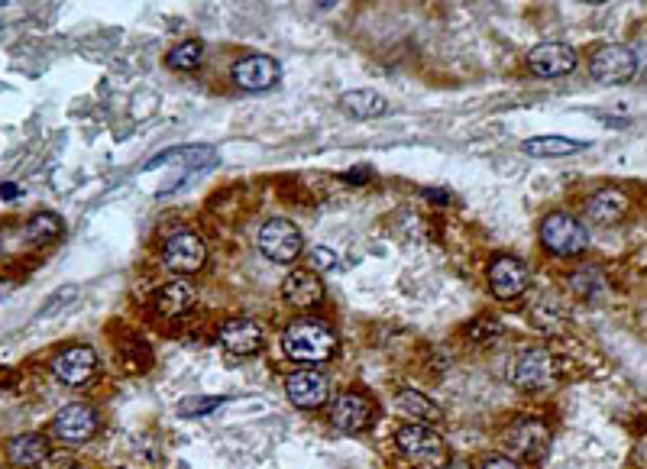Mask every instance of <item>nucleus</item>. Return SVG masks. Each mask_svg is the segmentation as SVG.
Segmentation results:
<instances>
[{"label":"nucleus","instance_id":"f03ea898","mask_svg":"<svg viewBox=\"0 0 647 469\" xmlns=\"http://www.w3.org/2000/svg\"><path fill=\"white\" fill-rule=\"evenodd\" d=\"M541 243L554 256H580L589 243V233L580 217L567 211H554L541 220Z\"/></svg>","mask_w":647,"mask_h":469},{"label":"nucleus","instance_id":"9b49d317","mask_svg":"<svg viewBox=\"0 0 647 469\" xmlns=\"http://www.w3.org/2000/svg\"><path fill=\"white\" fill-rule=\"evenodd\" d=\"M285 395L295 408H321L330 398V382L324 372L314 369H298L285 379Z\"/></svg>","mask_w":647,"mask_h":469},{"label":"nucleus","instance_id":"423d86ee","mask_svg":"<svg viewBox=\"0 0 647 469\" xmlns=\"http://www.w3.org/2000/svg\"><path fill=\"white\" fill-rule=\"evenodd\" d=\"M395 444L411 463H428V466H437L447 453L444 437L431 431L428 424H405L402 431L395 434Z\"/></svg>","mask_w":647,"mask_h":469},{"label":"nucleus","instance_id":"f704fd0d","mask_svg":"<svg viewBox=\"0 0 647 469\" xmlns=\"http://www.w3.org/2000/svg\"><path fill=\"white\" fill-rule=\"evenodd\" d=\"M635 463H638L641 469H647V440H641V447H638V453H635Z\"/></svg>","mask_w":647,"mask_h":469},{"label":"nucleus","instance_id":"aec40b11","mask_svg":"<svg viewBox=\"0 0 647 469\" xmlns=\"http://www.w3.org/2000/svg\"><path fill=\"white\" fill-rule=\"evenodd\" d=\"M340 110L353 120H373V117H382L389 104H385L382 94L369 91V88H360V91H347L340 98Z\"/></svg>","mask_w":647,"mask_h":469},{"label":"nucleus","instance_id":"72a5a7b5","mask_svg":"<svg viewBox=\"0 0 647 469\" xmlns=\"http://www.w3.org/2000/svg\"><path fill=\"white\" fill-rule=\"evenodd\" d=\"M366 178H369V169H360V172H347V175H343V182L360 185V182H366Z\"/></svg>","mask_w":647,"mask_h":469},{"label":"nucleus","instance_id":"9d476101","mask_svg":"<svg viewBox=\"0 0 647 469\" xmlns=\"http://www.w3.org/2000/svg\"><path fill=\"white\" fill-rule=\"evenodd\" d=\"M279 78H282V65L269 59V55H243L233 65V81L243 91H269L279 85Z\"/></svg>","mask_w":647,"mask_h":469},{"label":"nucleus","instance_id":"2eb2a0df","mask_svg":"<svg viewBox=\"0 0 647 469\" xmlns=\"http://www.w3.org/2000/svg\"><path fill=\"white\" fill-rule=\"evenodd\" d=\"M98 369V353L91 347H68L52 360V376L65 385H85Z\"/></svg>","mask_w":647,"mask_h":469},{"label":"nucleus","instance_id":"4be33fe9","mask_svg":"<svg viewBox=\"0 0 647 469\" xmlns=\"http://www.w3.org/2000/svg\"><path fill=\"white\" fill-rule=\"evenodd\" d=\"M586 143L580 140H570V136H531V140L521 143L528 156L534 159H557V156H573L580 153Z\"/></svg>","mask_w":647,"mask_h":469},{"label":"nucleus","instance_id":"4468645a","mask_svg":"<svg viewBox=\"0 0 647 469\" xmlns=\"http://www.w3.org/2000/svg\"><path fill=\"white\" fill-rule=\"evenodd\" d=\"M528 68L541 78H563L576 68V52L567 43H541L528 52Z\"/></svg>","mask_w":647,"mask_h":469},{"label":"nucleus","instance_id":"a878e982","mask_svg":"<svg viewBox=\"0 0 647 469\" xmlns=\"http://www.w3.org/2000/svg\"><path fill=\"white\" fill-rule=\"evenodd\" d=\"M531 324L538 327V330H557L563 324V308L557 305V301H541V305H534L531 308Z\"/></svg>","mask_w":647,"mask_h":469},{"label":"nucleus","instance_id":"7ed1b4c3","mask_svg":"<svg viewBox=\"0 0 647 469\" xmlns=\"http://www.w3.org/2000/svg\"><path fill=\"white\" fill-rule=\"evenodd\" d=\"M256 243H259V253L272 262H282V266L285 262H295L301 256V250H305V237H301V230L292 224V220H282V217L266 220Z\"/></svg>","mask_w":647,"mask_h":469},{"label":"nucleus","instance_id":"2f4dec72","mask_svg":"<svg viewBox=\"0 0 647 469\" xmlns=\"http://www.w3.org/2000/svg\"><path fill=\"white\" fill-rule=\"evenodd\" d=\"M483 469H521L512 457H492L483 463Z\"/></svg>","mask_w":647,"mask_h":469},{"label":"nucleus","instance_id":"f3484780","mask_svg":"<svg viewBox=\"0 0 647 469\" xmlns=\"http://www.w3.org/2000/svg\"><path fill=\"white\" fill-rule=\"evenodd\" d=\"M282 295L285 301L292 308L298 311H305V308H314V305H321V298H324V285L321 279L314 272L308 269H295V272H288V279L282 282Z\"/></svg>","mask_w":647,"mask_h":469},{"label":"nucleus","instance_id":"393cba45","mask_svg":"<svg viewBox=\"0 0 647 469\" xmlns=\"http://www.w3.org/2000/svg\"><path fill=\"white\" fill-rule=\"evenodd\" d=\"M201 52H204V46L198 43V39H188V43H178L165 62H169V68H175V72H191V68L201 65Z\"/></svg>","mask_w":647,"mask_h":469},{"label":"nucleus","instance_id":"dca6fc26","mask_svg":"<svg viewBox=\"0 0 647 469\" xmlns=\"http://www.w3.org/2000/svg\"><path fill=\"white\" fill-rule=\"evenodd\" d=\"M220 347L233 356H253L263 350V327L250 321V317H230L220 327Z\"/></svg>","mask_w":647,"mask_h":469},{"label":"nucleus","instance_id":"e433bc0d","mask_svg":"<svg viewBox=\"0 0 647 469\" xmlns=\"http://www.w3.org/2000/svg\"><path fill=\"white\" fill-rule=\"evenodd\" d=\"M424 198H431V201H447L444 191H424Z\"/></svg>","mask_w":647,"mask_h":469},{"label":"nucleus","instance_id":"1a4fd4ad","mask_svg":"<svg viewBox=\"0 0 647 469\" xmlns=\"http://www.w3.org/2000/svg\"><path fill=\"white\" fill-rule=\"evenodd\" d=\"M505 447H508V453H515L518 460L538 463L550 447V431L541 421L521 418L505 431Z\"/></svg>","mask_w":647,"mask_h":469},{"label":"nucleus","instance_id":"f8f14e48","mask_svg":"<svg viewBox=\"0 0 647 469\" xmlns=\"http://www.w3.org/2000/svg\"><path fill=\"white\" fill-rule=\"evenodd\" d=\"M489 285H492V292L499 298L515 301L521 292H528L531 272H528V266L521 259L499 256V259H492V266H489Z\"/></svg>","mask_w":647,"mask_h":469},{"label":"nucleus","instance_id":"c756f323","mask_svg":"<svg viewBox=\"0 0 647 469\" xmlns=\"http://www.w3.org/2000/svg\"><path fill=\"white\" fill-rule=\"evenodd\" d=\"M311 262H314V266H318V269H324V272H327V269H334V266H337V253H334V250H324V246H318V250L311 253Z\"/></svg>","mask_w":647,"mask_h":469},{"label":"nucleus","instance_id":"5701e85b","mask_svg":"<svg viewBox=\"0 0 647 469\" xmlns=\"http://www.w3.org/2000/svg\"><path fill=\"white\" fill-rule=\"evenodd\" d=\"M191 305H195V292H191L185 282H169V285H162L156 292V311L162 317L185 314Z\"/></svg>","mask_w":647,"mask_h":469},{"label":"nucleus","instance_id":"a211bd4d","mask_svg":"<svg viewBox=\"0 0 647 469\" xmlns=\"http://www.w3.org/2000/svg\"><path fill=\"white\" fill-rule=\"evenodd\" d=\"M7 460L17 469H36L49 460V440L43 434H20L7 444Z\"/></svg>","mask_w":647,"mask_h":469},{"label":"nucleus","instance_id":"39448f33","mask_svg":"<svg viewBox=\"0 0 647 469\" xmlns=\"http://www.w3.org/2000/svg\"><path fill=\"white\" fill-rule=\"evenodd\" d=\"M204 259H208V246L198 237L195 230H178L172 233L169 240L162 246V262L165 269H172L178 275H191L204 266Z\"/></svg>","mask_w":647,"mask_h":469},{"label":"nucleus","instance_id":"412c9836","mask_svg":"<svg viewBox=\"0 0 647 469\" xmlns=\"http://www.w3.org/2000/svg\"><path fill=\"white\" fill-rule=\"evenodd\" d=\"M395 408L402 411L405 418H411V421H428V424H434V421L444 418V408H440L437 402H431L428 395L415 392V389H402V392H398V395H395Z\"/></svg>","mask_w":647,"mask_h":469},{"label":"nucleus","instance_id":"cd10ccee","mask_svg":"<svg viewBox=\"0 0 647 469\" xmlns=\"http://www.w3.org/2000/svg\"><path fill=\"white\" fill-rule=\"evenodd\" d=\"M220 402H224V398H217V395H211V398H185L182 402V415H195V418H204V415H211L214 408H220Z\"/></svg>","mask_w":647,"mask_h":469},{"label":"nucleus","instance_id":"f257e3e1","mask_svg":"<svg viewBox=\"0 0 647 469\" xmlns=\"http://www.w3.org/2000/svg\"><path fill=\"white\" fill-rule=\"evenodd\" d=\"M282 350L295 363H327L337 353V334L324 321L298 317V321L285 327Z\"/></svg>","mask_w":647,"mask_h":469},{"label":"nucleus","instance_id":"0eeeda50","mask_svg":"<svg viewBox=\"0 0 647 469\" xmlns=\"http://www.w3.org/2000/svg\"><path fill=\"white\" fill-rule=\"evenodd\" d=\"M376 405L363 392H340L330 398V424L343 434H360L373 424Z\"/></svg>","mask_w":647,"mask_h":469},{"label":"nucleus","instance_id":"6e6552de","mask_svg":"<svg viewBox=\"0 0 647 469\" xmlns=\"http://www.w3.org/2000/svg\"><path fill=\"white\" fill-rule=\"evenodd\" d=\"M554 376H557V360H554V353L544 347L525 350L512 366V382L525 392L547 389V385L554 382Z\"/></svg>","mask_w":647,"mask_h":469},{"label":"nucleus","instance_id":"c9c22d12","mask_svg":"<svg viewBox=\"0 0 647 469\" xmlns=\"http://www.w3.org/2000/svg\"><path fill=\"white\" fill-rule=\"evenodd\" d=\"M444 469H473V466L466 463V460H450V463H447Z\"/></svg>","mask_w":647,"mask_h":469},{"label":"nucleus","instance_id":"20e7f679","mask_svg":"<svg viewBox=\"0 0 647 469\" xmlns=\"http://www.w3.org/2000/svg\"><path fill=\"white\" fill-rule=\"evenodd\" d=\"M589 72L599 81V85H625L638 75V55L631 46L612 43L602 46L593 59H589Z\"/></svg>","mask_w":647,"mask_h":469},{"label":"nucleus","instance_id":"ddd939ff","mask_svg":"<svg viewBox=\"0 0 647 469\" xmlns=\"http://www.w3.org/2000/svg\"><path fill=\"white\" fill-rule=\"evenodd\" d=\"M55 437H62L65 444H85L98 434V411L88 405H65L52 421Z\"/></svg>","mask_w":647,"mask_h":469},{"label":"nucleus","instance_id":"bb28decb","mask_svg":"<svg viewBox=\"0 0 647 469\" xmlns=\"http://www.w3.org/2000/svg\"><path fill=\"white\" fill-rule=\"evenodd\" d=\"M573 292H580L586 298H596L599 292H605V279L596 272V269H589V272H580V275H573Z\"/></svg>","mask_w":647,"mask_h":469},{"label":"nucleus","instance_id":"c85d7f7f","mask_svg":"<svg viewBox=\"0 0 647 469\" xmlns=\"http://www.w3.org/2000/svg\"><path fill=\"white\" fill-rule=\"evenodd\" d=\"M499 330H502V324L495 321L492 314H483V317H479V321H473L470 327H466V334H470V337H479V343H483V340H489V337L499 334Z\"/></svg>","mask_w":647,"mask_h":469},{"label":"nucleus","instance_id":"b1692460","mask_svg":"<svg viewBox=\"0 0 647 469\" xmlns=\"http://www.w3.org/2000/svg\"><path fill=\"white\" fill-rule=\"evenodd\" d=\"M62 230H65V224L59 220V214H52V211L33 214V217H30V224L23 227L26 240H33V243H52V240H59V237H62Z\"/></svg>","mask_w":647,"mask_h":469},{"label":"nucleus","instance_id":"6ab92c4d","mask_svg":"<svg viewBox=\"0 0 647 469\" xmlns=\"http://www.w3.org/2000/svg\"><path fill=\"white\" fill-rule=\"evenodd\" d=\"M586 214H589L593 224H602V227L618 224V220L628 214V198L618 188H602V191H596L593 198H589Z\"/></svg>","mask_w":647,"mask_h":469},{"label":"nucleus","instance_id":"7c9ffc66","mask_svg":"<svg viewBox=\"0 0 647 469\" xmlns=\"http://www.w3.org/2000/svg\"><path fill=\"white\" fill-rule=\"evenodd\" d=\"M13 385H17V372L7 369V366H0V395H7Z\"/></svg>","mask_w":647,"mask_h":469},{"label":"nucleus","instance_id":"473e14b6","mask_svg":"<svg viewBox=\"0 0 647 469\" xmlns=\"http://www.w3.org/2000/svg\"><path fill=\"white\" fill-rule=\"evenodd\" d=\"M20 195H23L20 185H13V182H4V185H0V198H4V201H17Z\"/></svg>","mask_w":647,"mask_h":469}]
</instances>
